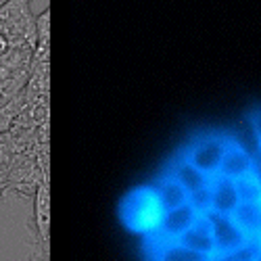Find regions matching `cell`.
I'll list each match as a JSON object with an SVG mask.
<instances>
[{
  "label": "cell",
  "instance_id": "6da1fadb",
  "mask_svg": "<svg viewBox=\"0 0 261 261\" xmlns=\"http://www.w3.org/2000/svg\"><path fill=\"white\" fill-rule=\"evenodd\" d=\"M165 205L153 184H142L129 190L119 203L121 224L134 234L153 238L159 234L165 220Z\"/></svg>",
  "mask_w": 261,
  "mask_h": 261
},
{
  "label": "cell",
  "instance_id": "ba28073f",
  "mask_svg": "<svg viewBox=\"0 0 261 261\" xmlns=\"http://www.w3.org/2000/svg\"><path fill=\"white\" fill-rule=\"evenodd\" d=\"M253 163L255 159L247 153V150L236 144V142H228V148H226V155L222 159V167H220V176L224 178H230V180H238L247 176V173L253 171Z\"/></svg>",
  "mask_w": 261,
  "mask_h": 261
},
{
  "label": "cell",
  "instance_id": "9c48e42d",
  "mask_svg": "<svg viewBox=\"0 0 261 261\" xmlns=\"http://www.w3.org/2000/svg\"><path fill=\"white\" fill-rule=\"evenodd\" d=\"M146 241L150 249V261H211L209 257L194 253L180 243H165L157 236L146 238Z\"/></svg>",
  "mask_w": 261,
  "mask_h": 261
},
{
  "label": "cell",
  "instance_id": "8992f818",
  "mask_svg": "<svg viewBox=\"0 0 261 261\" xmlns=\"http://www.w3.org/2000/svg\"><path fill=\"white\" fill-rule=\"evenodd\" d=\"M178 243L194 253L205 255L209 259L215 257V241H213V232H211V222L209 215H199V220L192 224V228H188L180 238Z\"/></svg>",
  "mask_w": 261,
  "mask_h": 261
},
{
  "label": "cell",
  "instance_id": "2e32d148",
  "mask_svg": "<svg viewBox=\"0 0 261 261\" xmlns=\"http://www.w3.org/2000/svg\"><path fill=\"white\" fill-rule=\"evenodd\" d=\"M19 3H28V0H19Z\"/></svg>",
  "mask_w": 261,
  "mask_h": 261
},
{
  "label": "cell",
  "instance_id": "7c38bea8",
  "mask_svg": "<svg viewBox=\"0 0 261 261\" xmlns=\"http://www.w3.org/2000/svg\"><path fill=\"white\" fill-rule=\"evenodd\" d=\"M150 184L155 186V190H157V194L161 197V201H163V205H165L167 211L186 205L188 199H190V194L184 190V186L176 178H173L169 171H163L161 176L155 182H150Z\"/></svg>",
  "mask_w": 261,
  "mask_h": 261
},
{
  "label": "cell",
  "instance_id": "8fae6325",
  "mask_svg": "<svg viewBox=\"0 0 261 261\" xmlns=\"http://www.w3.org/2000/svg\"><path fill=\"white\" fill-rule=\"evenodd\" d=\"M230 217L251 243L261 236V203H241Z\"/></svg>",
  "mask_w": 261,
  "mask_h": 261
},
{
  "label": "cell",
  "instance_id": "9a60e30c",
  "mask_svg": "<svg viewBox=\"0 0 261 261\" xmlns=\"http://www.w3.org/2000/svg\"><path fill=\"white\" fill-rule=\"evenodd\" d=\"M255 243H257V247H259V253H261V236L257 238V241H255Z\"/></svg>",
  "mask_w": 261,
  "mask_h": 261
},
{
  "label": "cell",
  "instance_id": "7a4b0ae2",
  "mask_svg": "<svg viewBox=\"0 0 261 261\" xmlns=\"http://www.w3.org/2000/svg\"><path fill=\"white\" fill-rule=\"evenodd\" d=\"M228 142H230V138H226V136H213V134L201 136L192 144L186 146L182 157L188 163H192L201 173H205L207 178H213V176L220 173L222 159L226 155Z\"/></svg>",
  "mask_w": 261,
  "mask_h": 261
},
{
  "label": "cell",
  "instance_id": "3957f363",
  "mask_svg": "<svg viewBox=\"0 0 261 261\" xmlns=\"http://www.w3.org/2000/svg\"><path fill=\"white\" fill-rule=\"evenodd\" d=\"M209 222H211V232H213V241H215V257L217 255H226L234 253L238 249L247 247L251 241L241 232L230 215H220L209 211Z\"/></svg>",
  "mask_w": 261,
  "mask_h": 261
},
{
  "label": "cell",
  "instance_id": "52a82bcc",
  "mask_svg": "<svg viewBox=\"0 0 261 261\" xmlns=\"http://www.w3.org/2000/svg\"><path fill=\"white\" fill-rule=\"evenodd\" d=\"M209 194H211V211L213 213L232 215L234 209L241 205L234 180L224 178V176H220V173L209 178Z\"/></svg>",
  "mask_w": 261,
  "mask_h": 261
},
{
  "label": "cell",
  "instance_id": "277c9868",
  "mask_svg": "<svg viewBox=\"0 0 261 261\" xmlns=\"http://www.w3.org/2000/svg\"><path fill=\"white\" fill-rule=\"evenodd\" d=\"M48 226H50V199H48V180H44L34 194V236L38 251L46 259L48 245Z\"/></svg>",
  "mask_w": 261,
  "mask_h": 261
},
{
  "label": "cell",
  "instance_id": "30bf717a",
  "mask_svg": "<svg viewBox=\"0 0 261 261\" xmlns=\"http://www.w3.org/2000/svg\"><path fill=\"white\" fill-rule=\"evenodd\" d=\"M165 171H169L171 176L184 186V190L188 194H194V192H199V190L209 186V178L205 176V173H201L192 163H188L182 155L176 161H171Z\"/></svg>",
  "mask_w": 261,
  "mask_h": 261
},
{
  "label": "cell",
  "instance_id": "4fadbf2b",
  "mask_svg": "<svg viewBox=\"0 0 261 261\" xmlns=\"http://www.w3.org/2000/svg\"><path fill=\"white\" fill-rule=\"evenodd\" d=\"M236 192L241 203H261V178L257 173H247V176L234 180Z\"/></svg>",
  "mask_w": 261,
  "mask_h": 261
},
{
  "label": "cell",
  "instance_id": "5bb4252c",
  "mask_svg": "<svg viewBox=\"0 0 261 261\" xmlns=\"http://www.w3.org/2000/svg\"><path fill=\"white\" fill-rule=\"evenodd\" d=\"M257 140H259V148H261V129H257Z\"/></svg>",
  "mask_w": 261,
  "mask_h": 261
},
{
  "label": "cell",
  "instance_id": "5b68a950",
  "mask_svg": "<svg viewBox=\"0 0 261 261\" xmlns=\"http://www.w3.org/2000/svg\"><path fill=\"white\" fill-rule=\"evenodd\" d=\"M199 211L194 209L190 203L182 205V207H176V209H169L165 213V220H163V226L159 230V234H155L157 238L165 243H178V238L188 230L192 228V224L199 220Z\"/></svg>",
  "mask_w": 261,
  "mask_h": 261
}]
</instances>
